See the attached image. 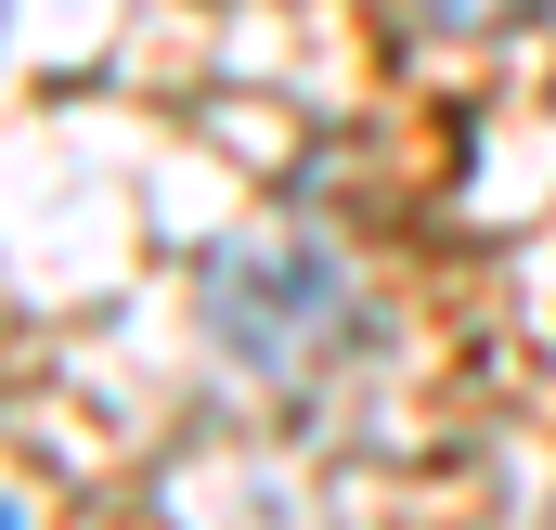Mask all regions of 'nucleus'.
Returning a JSON list of instances; mask_svg holds the SVG:
<instances>
[{
  "label": "nucleus",
  "mask_w": 556,
  "mask_h": 530,
  "mask_svg": "<svg viewBox=\"0 0 556 530\" xmlns=\"http://www.w3.org/2000/svg\"><path fill=\"white\" fill-rule=\"evenodd\" d=\"M207 311H220V337L260 376H311L350 337V285L311 260V247H220L207 260Z\"/></svg>",
  "instance_id": "obj_1"
}]
</instances>
